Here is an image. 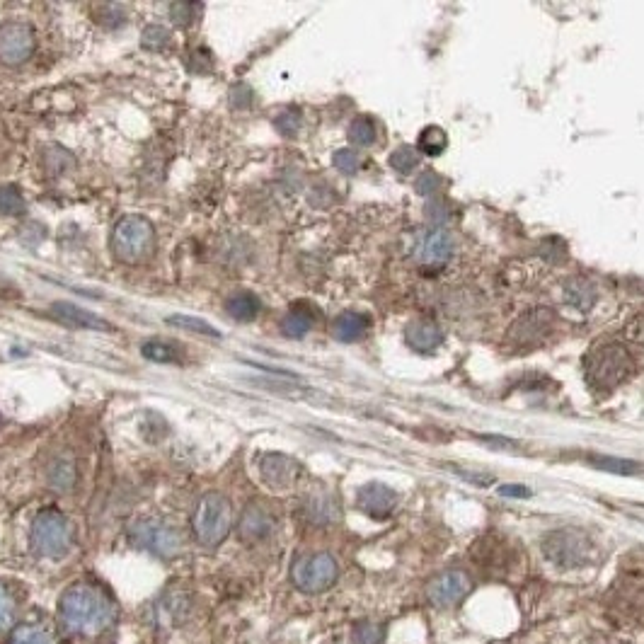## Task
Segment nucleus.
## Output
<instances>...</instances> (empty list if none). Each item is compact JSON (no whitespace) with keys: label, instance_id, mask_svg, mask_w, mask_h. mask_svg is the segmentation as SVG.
Returning a JSON list of instances; mask_svg holds the SVG:
<instances>
[{"label":"nucleus","instance_id":"1","mask_svg":"<svg viewBox=\"0 0 644 644\" xmlns=\"http://www.w3.org/2000/svg\"><path fill=\"white\" fill-rule=\"evenodd\" d=\"M117 606L105 586L92 582L71 584L61 594L59 625L71 637H97L112 628Z\"/></svg>","mask_w":644,"mask_h":644},{"label":"nucleus","instance_id":"2","mask_svg":"<svg viewBox=\"0 0 644 644\" xmlns=\"http://www.w3.org/2000/svg\"><path fill=\"white\" fill-rule=\"evenodd\" d=\"M233 528V504L226 494L209 492L199 499L192 514V531L201 545L216 548Z\"/></svg>","mask_w":644,"mask_h":644},{"label":"nucleus","instance_id":"3","mask_svg":"<svg viewBox=\"0 0 644 644\" xmlns=\"http://www.w3.org/2000/svg\"><path fill=\"white\" fill-rule=\"evenodd\" d=\"M32 548L46 560H61L73 548V526L59 509H42L30 528Z\"/></svg>","mask_w":644,"mask_h":644},{"label":"nucleus","instance_id":"4","mask_svg":"<svg viewBox=\"0 0 644 644\" xmlns=\"http://www.w3.org/2000/svg\"><path fill=\"white\" fill-rule=\"evenodd\" d=\"M155 228L146 216H124L114 226L112 250L124 264H141L153 255Z\"/></svg>","mask_w":644,"mask_h":644},{"label":"nucleus","instance_id":"5","mask_svg":"<svg viewBox=\"0 0 644 644\" xmlns=\"http://www.w3.org/2000/svg\"><path fill=\"white\" fill-rule=\"evenodd\" d=\"M586 378L601 390H611L632 373V359L628 349L620 344H596L586 356Z\"/></svg>","mask_w":644,"mask_h":644},{"label":"nucleus","instance_id":"6","mask_svg":"<svg viewBox=\"0 0 644 644\" xmlns=\"http://www.w3.org/2000/svg\"><path fill=\"white\" fill-rule=\"evenodd\" d=\"M543 555L555 567L577 569L589 565L594 557V543L577 528H557L543 538Z\"/></svg>","mask_w":644,"mask_h":644},{"label":"nucleus","instance_id":"7","mask_svg":"<svg viewBox=\"0 0 644 644\" xmlns=\"http://www.w3.org/2000/svg\"><path fill=\"white\" fill-rule=\"evenodd\" d=\"M339 579V565L330 552H310L298 557L291 567V582L303 594H322Z\"/></svg>","mask_w":644,"mask_h":644},{"label":"nucleus","instance_id":"8","mask_svg":"<svg viewBox=\"0 0 644 644\" xmlns=\"http://www.w3.org/2000/svg\"><path fill=\"white\" fill-rule=\"evenodd\" d=\"M129 536L136 548L153 552V555L158 557H175L180 555L182 550L180 528L165 519H155V516H148V519H138L131 523Z\"/></svg>","mask_w":644,"mask_h":644},{"label":"nucleus","instance_id":"9","mask_svg":"<svg viewBox=\"0 0 644 644\" xmlns=\"http://www.w3.org/2000/svg\"><path fill=\"white\" fill-rule=\"evenodd\" d=\"M473 577H470L465 569L453 567L444 569L436 577L429 579L427 584V598L434 608H441V611H448V608H456L473 591Z\"/></svg>","mask_w":644,"mask_h":644},{"label":"nucleus","instance_id":"10","mask_svg":"<svg viewBox=\"0 0 644 644\" xmlns=\"http://www.w3.org/2000/svg\"><path fill=\"white\" fill-rule=\"evenodd\" d=\"M34 30L25 22H8L0 27V61L8 66H20V63L30 61L34 54Z\"/></svg>","mask_w":644,"mask_h":644},{"label":"nucleus","instance_id":"11","mask_svg":"<svg viewBox=\"0 0 644 644\" xmlns=\"http://www.w3.org/2000/svg\"><path fill=\"white\" fill-rule=\"evenodd\" d=\"M49 313L56 322L71 327V330H95V332H112L114 330V327L109 325L105 318L90 313L88 308L76 306V303L56 301L49 306Z\"/></svg>","mask_w":644,"mask_h":644},{"label":"nucleus","instance_id":"12","mask_svg":"<svg viewBox=\"0 0 644 644\" xmlns=\"http://www.w3.org/2000/svg\"><path fill=\"white\" fill-rule=\"evenodd\" d=\"M453 252V238L446 233L444 228H431L419 233L414 238L412 257L424 264H441L451 257Z\"/></svg>","mask_w":644,"mask_h":644},{"label":"nucleus","instance_id":"13","mask_svg":"<svg viewBox=\"0 0 644 644\" xmlns=\"http://www.w3.org/2000/svg\"><path fill=\"white\" fill-rule=\"evenodd\" d=\"M262 480L267 482L274 490H286L296 482L298 473H301V465L289 456H281V453H269V456L262 458L260 463Z\"/></svg>","mask_w":644,"mask_h":644},{"label":"nucleus","instance_id":"14","mask_svg":"<svg viewBox=\"0 0 644 644\" xmlns=\"http://www.w3.org/2000/svg\"><path fill=\"white\" fill-rule=\"evenodd\" d=\"M274 516L262 504H250L238 523V533L245 543H262L274 533Z\"/></svg>","mask_w":644,"mask_h":644},{"label":"nucleus","instance_id":"15","mask_svg":"<svg viewBox=\"0 0 644 644\" xmlns=\"http://www.w3.org/2000/svg\"><path fill=\"white\" fill-rule=\"evenodd\" d=\"M395 504H398V494L390 487L381 485V482H371V485H364L359 490L361 511H366L373 519H388L395 511Z\"/></svg>","mask_w":644,"mask_h":644},{"label":"nucleus","instance_id":"16","mask_svg":"<svg viewBox=\"0 0 644 644\" xmlns=\"http://www.w3.org/2000/svg\"><path fill=\"white\" fill-rule=\"evenodd\" d=\"M550 320H552V313L545 308H538V310H533V313H526L514 325L509 339L514 344H519V347H531V344L540 342V339L548 335Z\"/></svg>","mask_w":644,"mask_h":644},{"label":"nucleus","instance_id":"17","mask_svg":"<svg viewBox=\"0 0 644 644\" xmlns=\"http://www.w3.org/2000/svg\"><path fill=\"white\" fill-rule=\"evenodd\" d=\"M5 644H63L59 630L42 620H30L10 630Z\"/></svg>","mask_w":644,"mask_h":644},{"label":"nucleus","instance_id":"18","mask_svg":"<svg viewBox=\"0 0 644 644\" xmlns=\"http://www.w3.org/2000/svg\"><path fill=\"white\" fill-rule=\"evenodd\" d=\"M407 344L417 349V352H431L444 342V330L431 320H417L407 327L405 332Z\"/></svg>","mask_w":644,"mask_h":644},{"label":"nucleus","instance_id":"19","mask_svg":"<svg viewBox=\"0 0 644 644\" xmlns=\"http://www.w3.org/2000/svg\"><path fill=\"white\" fill-rule=\"evenodd\" d=\"M306 516L310 523L318 526H330V523L339 521V506L337 499L327 492H315L306 499Z\"/></svg>","mask_w":644,"mask_h":644},{"label":"nucleus","instance_id":"20","mask_svg":"<svg viewBox=\"0 0 644 644\" xmlns=\"http://www.w3.org/2000/svg\"><path fill=\"white\" fill-rule=\"evenodd\" d=\"M368 325V315L364 313H342L339 318L332 322V335H335L339 342H356L366 335Z\"/></svg>","mask_w":644,"mask_h":644},{"label":"nucleus","instance_id":"21","mask_svg":"<svg viewBox=\"0 0 644 644\" xmlns=\"http://www.w3.org/2000/svg\"><path fill=\"white\" fill-rule=\"evenodd\" d=\"M141 354L148 361H158V364H182V349L172 342H163V339L143 342Z\"/></svg>","mask_w":644,"mask_h":644},{"label":"nucleus","instance_id":"22","mask_svg":"<svg viewBox=\"0 0 644 644\" xmlns=\"http://www.w3.org/2000/svg\"><path fill=\"white\" fill-rule=\"evenodd\" d=\"M565 301L577 310H589L596 303L594 284L586 279H572L565 286Z\"/></svg>","mask_w":644,"mask_h":644},{"label":"nucleus","instance_id":"23","mask_svg":"<svg viewBox=\"0 0 644 644\" xmlns=\"http://www.w3.org/2000/svg\"><path fill=\"white\" fill-rule=\"evenodd\" d=\"M260 298L255 296V293H235L233 298L228 301V313L230 318L240 320V322H250L257 318V313H260Z\"/></svg>","mask_w":644,"mask_h":644},{"label":"nucleus","instance_id":"24","mask_svg":"<svg viewBox=\"0 0 644 644\" xmlns=\"http://www.w3.org/2000/svg\"><path fill=\"white\" fill-rule=\"evenodd\" d=\"M315 315L310 313L308 308H293L289 315H286L284 322H281V330H284L286 337H303L308 335L310 327H313Z\"/></svg>","mask_w":644,"mask_h":644},{"label":"nucleus","instance_id":"25","mask_svg":"<svg viewBox=\"0 0 644 644\" xmlns=\"http://www.w3.org/2000/svg\"><path fill=\"white\" fill-rule=\"evenodd\" d=\"M17 615V594L10 584L0 582V635L13 630Z\"/></svg>","mask_w":644,"mask_h":644},{"label":"nucleus","instance_id":"26","mask_svg":"<svg viewBox=\"0 0 644 644\" xmlns=\"http://www.w3.org/2000/svg\"><path fill=\"white\" fill-rule=\"evenodd\" d=\"M76 482V468L71 460H54L49 468V485L59 492H68Z\"/></svg>","mask_w":644,"mask_h":644},{"label":"nucleus","instance_id":"27","mask_svg":"<svg viewBox=\"0 0 644 644\" xmlns=\"http://www.w3.org/2000/svg\"><path fill=\"white\" fill-rule=\"evenodd\" d=\"M27 211V201L22 197V192L13 184L0 187V214L3 216H20Z\"/></svg>","mask_w":644,"mask_h":644},{"label":"nucleus","instance_id":"28","mask_svg":"<svg viewBox=\"0 0 644 644\" xmlns=\"http://www.w3.org/2000/svg\"><path fill=\"white\" fill-rule=\"evenodd\" d=\"M168 322L172 327L197 332V335H204V337H221V332H218L211 322H206L201 318H192V315H170Z\"/></svg>","mask_w":644,"mask_h":644},{"label":"nucleus","instance_id":"29","mask_svg":"<svg viewBox=\"0 0 644 644\" xmlns=\"http://www.w3.org/2000/svg\"><path fill=\"white\" fill-rule=\"evenodd\" d=\"M446 146H448V136L444 134V129H439V126H429V129H424L417 143L419 151L427 155H439Z\"/></svg>","mask_w":644,"mask_h":644},{"label":"nucleus","instance_id":"30","mask_svg":"<svg viewBox=\"0 0 644 644\" xmlns=\"http://www.w3.org/2000/svg\"><path fill=\"white\" fill-rule=\"evenodd\" d=\"M349 141H352L354 146H371V143L376 141V124H373V119H354L352 126H349Z\"/></svg>","mask_w":644,"mask_h":644},{"label":"nucleus","instance_id":"31","mask_svg":"<svg viewBox=\"0 0 644 644\" xmlns=\"http://www.w3.org/2000/svg\"><path fill=\"white\" fill-rule=\"evenodd\" d=\"M141 44H143V49L160 54V51H165L172 44V34H170V30H165V27H160V25L146 27V30H143V34H141Z\"/></svg>","mask_w":644,"mask_h":644},{"label":"nucleus","instance_id":"32","mask_svg":"<svg viewBox=\"0 0 644 644\" xmlns=\"http://www.w3.org/2000/svg\"><path fill=\"white\" fill-rule=\"evenodd\" d=\"M419 165V155L414 148H398L390 155V168L398 170L400 175H410V172Z\"/></svg>","mask_w":644,"mask_h":644},{"label":"nucleus","instance_id":"33","mask_svg":"<svg viewBox=\"0 0 644 644\" xmlns=\"http://www.w3.org/2000/svg\"><path fill=\"white\" fill-rule=\"evenodd\" d=\"M596 468L611 470V473H620V475H630L637 473V465L630 463V460H618V458H596L594 460Z\"/></svg>","mask_w":644,"mask_h":644},{"label":"nucleus","instance_id":"34","mask_svg":"<svg viewBox=\"0 0 644 644\" xmlns=\"http://www.w3.org/2000/svg\"><path fill=\"white\" fill-rule=\"evenodd\" d=\"M354 637L359 644H378L383 640V628L373 623H359L354 630Z\"/></svg>","mask_w":644,"mask_h":644},{"label":"nucleus","instance_id":"35","mask_svg":"<svg viewBox=\"0 0 644 644\" xmlns=\"http://www.w3.org/2000/svg\"><path fill=\"white\" fill-rule=\"evenodd\" d=\"M332 163H335L337 170L347 172V175H354V172L359 170L361 160H359V155H356L354 151H337L335 158H332Z\"/></svg>","mask_w":644,"mask_h":644},{"label":"nucleus","instance_id":"36","mask_svg":"<svg viewBox=\"0 0 644 644\" xmlns=\"http://www.w3.org/2000/svg\"><path fill=\"white\" fill-rule=\"evenodd\" d=\"M199 5H192V3H172L170 5V15H172V20H175V25H180V27H187L189 22L194 20V10H197Z\"/></svg>","mask_w":644,"mask_h":644},{"label":"nucleus","instance_id":"37","mask_svg":"<svg viewBox=\"0 0 644 644\" xmlns=\"http://www.w3.org/2000/svg\"><path fill=\"white\" fill-rule=\"evenodd\" d=\"M298 124H301L298 112H284V114H279V119H276V129H279L284 136L296 134Z\"/></svg>","mask_w":644,"mask_h":644},{"label":"nucleus","instance_id":"38","mask_svg":"<svg viewBox=\"0 0 644 644\" xmlns=\"http://www.w3.org/2000/svg\"><path fill=\"white\" fill-rule=\"evenodd\" d=\"M441 187V180L434 175V172H424L422 177L417 180V192L419 194H431Z\"/></svg>","mask_w":644,"mask_h":644},{"label":"nucleus","instance_id":"39","mask_svg":"<svg viewBox=\"0 0 644 644\" xmlns=\"http://www.w3.org/2000/svg\"><path fill=\"white\" fill-rule=\"evenodd\" d=\"M499 492H502L504 497H528L526 487H516V485H506Z\"/></svg>","mask_w":644,"mask_h":644}]
</instances>
